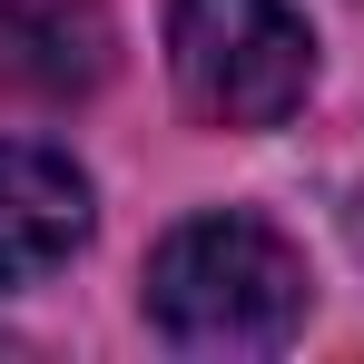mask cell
Segmentation results:
<instances>
[{"instance_id": "obj_1", "label": "cell", "mask_w": 364, "mask_h": 364, "mask_svg": "<svg viewBox=\"0 0 364 364\" xmlns=\"http://www.w3.org/2000/svg\"><path fill=\"white\" fill-rule=\"evenodd\" d=\"M148 315L187 355H276L305 325V256L246 207L187 217L148 256Z\"/></svg>"}, {"instance_id": "obj_2", "label": "cell", "mask_w": 364, "mask_h": 364, "mask_svg": "<svg viewBox=\"0 0 364 364\" xmlns=\"http://www.w3.org/2000/svg\"><path fill=\"white\" fill-rule=\"evenodd\" d=\"M168 69H178L197 119L286 128L315 89V30L286 0H178L168 10Z\"/></svg>"}, {"instance_id": "obj_3", "label": "cell", "mask_w": 364, "mask_h": 364, "mask_svg": "<svg viewBox=\"0 0 364 364\" xmlns=\"http://www.w3.org/2000/svg\"><path fill=\"white\" fill-rule=\"evenodd\" d=\"M89 246V178L40 138H0V286H40Z\"/></svg>"}, {"instance_id": "obj_4", "label": "cell", "mask_w": 364, "mask_h": 364, "mask_svg": "<svg viewBox=\"0 0 364 364\" xmlns=\"http://www.w3.org/2000/svg\"><path fill=\"white\" fill-rule=\"evenodd\" d=\"M109 79V0H0V89L79 99Z\"/></svg>"}]
</instances>
